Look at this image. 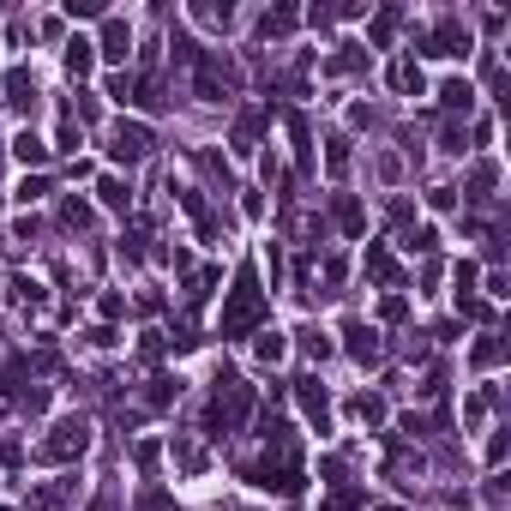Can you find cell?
<instances>
[{"instance_id":"cell-50","label":"cell","mask_w":511,"mask_h":511,"mask_svg":"<svg viewBox=\"0 0 511 511\" xmlns=\"http://www.w3.org/2000/svg\"><path fill=\"white\" fill-rule=\"evenodd\" d=\"M25 409H30V415H43V409H48V391H43V385H30V391H25Z\"/></svg>"},{"instance_id":"cell-18","label":"cell","mask_w":511,"mask_h":511,"mask_svg":"<svg viewBox=\"0 0 511 511\" xmlns=\"http://www.w3.org/2000/svg\"><path fill=\"white\" fill-rule=\"evenodd\" d=\"M391 90H403V97H422V90H427L422 67H415V60H391Z\"/></svg>"},{"instance_id":"cell-35","label":"cell","mask_w":511,"mask_h":511,"mask_svg":"<svg viewBox=\"0 0 511 511\" xmlns=\"http://www.w3.org/2000/svg\"><path fill=\"white\" fill-rule=\"evenodd\" d=\"M325 169H331V175L349 169V139H331V145H325Z\"/></svg>"},{"instance_id":"cell-45","label":"cell","mask_w":511,"mask_h":511,"mask_svg":"<svg viewBox=\"0 0 511 511\" xmlns=\"http://www.w3.org/2000/svg\"><path fill=\"white\" fill-rule=\"evenodd\" d=\"M427 204H433V211H457V187H433Z\"/></svg>"},{"instance_id":"cell-12","label":"cell","mask_w":511,"mask_h":511,"mask_svg":"<svg viewBox=\"0 0 511 511\" xmlns=\"http://www.w3.org/2000/svg\"><path fill=\"white\" fill-rule=\"evenodd\" d=\"M253 355H259L265 367H277L283 355H289V337H283L277 325H259V331H253Z\"/></svg>"},{"instance_id":"cell-52","label":"cell","mask_w":511,"mask_h":511,"mask_svg":"<svg viewBox=\"0 0 511 511\" xmlns=\"http://www.w3.org/2000/svg\"><path fill=\"white\" fill-rule=\"evenodd\" d=\"M109 97L127 102V97H132V78H127V73H115V78H109Z\"/></svg>"},{"instance_id":"cell-8","label":"cell","mask_w":511,"mask_h":511,"mask_svg":"<svg viewBox=\"0 0 511 511\" xmlns=\"http://www.w3.org/2000/svg\"><path fill=\"white\" fill-rule=\"evenodd\" d=\"M343 349H349L361 367H380V355H385V349H380V331H373V325H361V319L343 325Z\"/></svg>"},{"instance_id":"cell-20","label":"cell","mask_w":511,"mask_h":511,"mask_svg":"<svg viewBox=\"0 0 511 511\" xmlns=\"http://www.w3.org/2000/svg\"><path fill=\"white\" fill-rule=\"evenodd\" d=\"M331 217H337V229H343V235H361V204H355L349 199V193H337V199H331Z\"/></svg>"},{"instance_id":"cell-48","label":"cell","mask_w":511,"mask_h":511,"mask_svg":"<svg viewBox=\"0 0 511 511\" xmlns=\"http://www.w3.org/2000/svg\"><path fill=\"white\" fill-rule=\"evenodd\" d=\"M157 457H162V445H157V439H145V445H139V469L151 475V469H157Z\"/></svg>"},{"instance_id":"cell-17","label":"cell","mask_w":511,"mask_h":511,"mask_svg":"<svg viewBox=\"0 0 511 511\" xmlns=\"http://www.w3.org/2000/svg\"><path fill=\"white\" fill-rule=\"evenodd\" d=\"M295 25H301V13H295V6H271V13L259 18V36L271 43V36H289Z\"/></svg>"},{"instance_id":"cell-25","label":"cell","mask_w":511,"mask_h":511,"mask_svg":"<svg viewBox=\"0 0 511 511\" xmlns=\"http://www.w3.org/2000/svg\"><path fill=\"white\" fill-rule=\"evenodd\" d=\"M397 18H403V13H397V6H385V13L373 18V25H367V43H373V48H385V43H391V30H397Z\"/></svg>"},{"instance_id":"cell-54","label":"cell","mask_w":511,"mask_h":511,"mask_svg":"<svg viewBox=\"0 0 511 511\" xmlns=\"http://www.w3.org/2000/svg\"><path fill=\"white\" fill-rule=\"evenodd\" d=\"M139 349H145V361H157V355H162V331H145V343H139Z\"/></svg>"},{"instance_id":"cell-29","label":"cell","mask_w":511,"mask_h":511,"mask_svg":"<svg viewBox=\"0 0 511 511\" xmlns=\"http://www.w3.org/2000/svg\"><path fill=\"white\" fill-rule=\"evenodd\" d=\"M325 511H361V487H331V494H325Z\"/></svg>"},{"instance_id":"cell-3","label":"cell","mask_w":511,"mask_h":511,"mask_svg":"<svg viewBox=\"0 0 511 511\" xmlns=\"http://www.w3.org/2000/svg\"><path fill=\"white\" fill-rule=\"evenodd\" d=\"M85 452H90V422L85 415H60V422L48 427V439L36 445L43 464H73V457H85Z\"/></svg>"},{"instance_id":"cell-23","label":"cell","mask_w":511,"mask_h":511,"mask_svg":"<svg viewBox=\"0 0 511 511\" xmlns=\"http://www.w3.org/2000/svg\"><path fill=\"white\" fill-rule=\"evenodd\" d=\"M265 132V109H247L241 115V127H235V151H253V139Z\"/></svg>"},{"instance_id":"cell-1","label":"cell","mask_w":511,"mask_h":511,"mask_svg":"<svg viewBox=\"0 0 511 511\" xmlns=\"http://www.w3.org/2000/svg\"><path fill=\"white\" fill-rule=\"evenodd\" d=\"M271 319V301H265V289H259V265H241L235 271V289H229V301H223V319H217V337H247V331H259V325Z\"/></svg>"},{"instance_id":"cell-9","label":"cell","mask_w":511,"mask_h":511,"mask_svg":"<svg viewBox=\"0 0 511 511\" xmlns=\"http://www.w3.org/2000/svg\"><path fill=\"white\" fill-rule=\"evenodd\" d=\"M0 97L13 102V109H25V115H30V109H36V78H30V67H13V73L0 78Z\"/></svg>"},{"instance_id":"cell-37","label":"cell","mask_w":511,"mask_h":511,"mask_svg":"<svg viewBox=\"0 0 511 511\" xmlns=\"http://www.w3.org/2000/svg\"><path fill=\"white\" fill-rule=\"evenodd\" d=\"M175 464L181 469H204V452L193 445V439H175Z\"/></svg>"},{"instance_id":"cell-24","label":"cell","mask_w":511,"mask_h":511,"mask_svg":"<svg viewBox=\"0 0 511 511\" xmlns=\"http://www.w3.org/2000/svg\"><path fill=\"white\" fill-rule=\"evenodd\" d=\"M181 397V380H169V373H157V380H151V391H145V403L151 409H169Z\"/></svg>"},{"instance_id":"cell-53","label":"cell","mask_w":511,"mask_h":511,"mask_svg":"<svg viewBox=\"0 0 511 511\" xmlns=\"http://www.w3.org/2000/svg\"><path fill=\"white\" fill-rule=\"evenodd\" d=\"M0 464H6V469H18V464H25V445H18V439H6V452H0Z\"/></svg>"},{"instance_id":"cell-36","label":"cell","mask_w":511,"mask_h":511,"mask_svg":"<svg viewBox=\"0 0 511 511\" xmlns=\"http://www.w3.org/2000/svg\"><path fill=\"white\" fill-rule=\"evenodd\" d=\"M380 319H385V325H403V319H409V301H403V295H385V301H380Z\"/></svg>"},{"instance_id":"cell-26","label":"cell","mask_w":511,"mask_h":511,"mask_svg":"<svg viewBox=\"0 0 511 511\" xmlns=\"http://www.w3.org/2000/svg\"><path fill=\"white\" fill-rule=\"evenodd\" d=\"M469 361H475V367H499V361H506V343H499V337L487 331L482 343H475V349H469Z\"/></svg>"},{"instance_id":"cell-4","label":"cell","mask_w":511,"mask_h":511,"mask_svg":"<svg viewBox=\"0 0 511 511\" xmlns=\"http://www.w3.org/2000/svg\"><path fill=\"white\" fill-rule=\"evenodd\" d=\"M151 145H157V139H151L145 120H120V127L109 132V157H115V162H145Z\"/></svg>"},{"instance_id":"cell-55","label":"cell","mask_w":511,"mask_h":511,"mask_svg":"<svg viewBox=\"0 0 511 511\" xmlns=\"http://www.w3.org/2000/svg\"><path fill=\"white\" fill-rule=\"evenodd\" d=\"M380 511H397V506H380Z\"/></svg>"},{"instance_id":"cell-5","label":"cell","mask_w":511,"mask_h":511,"mask_svg":"<svg viewBox=\"0 0 511 511\" xmlns=\"http://www.w3.org/2000/svg\"><path fill=\"white\" fill-rule=\"evenodd\" d=\"M229 85H235V73L223 67L217 55H204V48H199V55H193V90H199L204 102H223V97H229Z\"/></svg>"},{"instance_id":"cell-46","label":"cell","mask_w":511,"mask_h":511,"mask_svg":"<svg viewBox=\"0 0 511 511\" xmlns=\"http://www.w3.org/2000/svg\"><path fill=\"white\" fill-rule=\"evenodd\" d=\"M67 18H102L97 0H67Z\"/></svg>"},{"instance_id":"cell-11","label":"cell","mask_w":511,"mask_h":511,"mask_svg":"<svg viewBox=\"0 0 511 511\" xmlns=\"http://www.w3.org/2000/svg\"><path fill=\"white\" fill-rule=\"evenodd\" d=\"M367 277L380 283V289H397V283H403V271H397V259H391V253H385V241H373V247H367Z\"/></svg>"},{"instance_id":"cell-40","label":"cell","mask_w":511,"mask_h":511,"mask_svg":"<svg viewBox=\"0 0 511 511\" xmlns=\"http://www.w3.org/2000/svg\"><path fill=\"white\" fill-rule=\"evenodd\" d=\"M13 301H25V307H43V289L30 277H13Z\"/></svg>"},{"instance_id":"cell-22","label":"cell","mask_w":511,"mask_h":511,"mask_svg":"<svg viewBox=\"0 0 511 511\" xmlns=\"http://www.w3.org/2000/svg\"><path fill=\"white\" fill-rule=\"evenodd\" d=\"M97 199L109 204V211H127L132 193H127V181H120V175H102V181H97Z\"/></svg>"},{"instance_id":"cell-13","label":"cell","mask_w":511,"mask_h":511,"mask_svg":"<svg viewBox=\"0 0 511 511\" xmlns=\"http://www.w3.org/2000/svg\"><path fill=\"white\" fill-rule=\"evenodd\" d=\"M494 181H499V162H494V157H482L475 169H469V181H464V199H475V204H482L487 193H494Z\"/></svg>"},{"instance_id":"cell-15","label":"cell","mask_w":511,"mask_h":511,"mask_svg":"<svg viewBox=\"0 0 511 511\" xmlns=\"http://www.w3.org/2000/svg\"><path fill=\"white\" fill-rule=\"evenodd\" d=\"M439 102H445L452 115H469V109H475V85H469V78H445V85H439Z\"/></svg>"},{"instance_id":"cell-47","label":"cell","mask_w":511,"mask_h":511,"mask_svg":"<svg viewBox=\"0 0 511 511\" xmlns=\"http://www.w3.org/2000/svg\"><path fill=\"white\" fill-rule=\"evenodd\" d=\"M506 452H511V439H506V433H494V439H487V464H494V469L506 464Z\"/></svg>"},{"instance_id":"cell-41","label":"cell","mask_w":511,"mask_h":511,"mask_svg":"<svg viewBox=\"0 0 511 511\" xmlns=\"http://www.w3.org/2000/svg\"><path fill=\"white\" fill-rule=\"evenodd\" d=\"M60 151H78V115H73V109L60 115Z\"/></svg>"},{"instance_id":"cell-43","label":"cell","mask_w":511,"mask_h":511,"mask_svg":"<svg viewBox=\"0 0 511 511\" xmlns=\"http://www.w3.org/2000/svg\"><path fill=\"white\" fill-rule=\"evenodd\" d=\"M97 313H102V325H115L120 313H127V301H120V295H102V301H97Z\"/></svg>"},{"instance_id":"cell-39","label":"cell","mask_w":511,"mask_h":511,"mask_svg":"<svg viewBox=\"0 0 511 511\" xmlns=\"http://www.w3.org/2000/svg\"><path fill=\"white\" fill-rule=\"evenodd\" d=\"M457 313H464V319H494V307H487L482 295H464V301H457Z\"/></svg>"},{"instance_id":"cell-30","label":"cell","mask_w":511,"mask_h":511,"mask_svg":"<svg viewBox=\"0 0 511 511\" xmlns=\"http://www.w3.org/2000/svg\"><path fill=\"white\" fill-rule=\"evenodd\" d=\"M295 337H301V349L313 355V361H325V355H331V337H325V331H313V325H307V331H295Z\"/></svg>"},{"instance_id":"cell-42","label":"cell","mask_w":511,"mask_h":511,"mask_svg":"<svg viewBox=\"0 0 511 511\" xmlns=\"http://www.w3.org/2000/svg\"><path fill=\"white\" fill-rule=\"evenodd\" d=\"M120 259H145V229L120 235Z\"/></svg>"},{"instance_id":"cell-38","label":"cell","mask_w":511,"mask_h":511,"mask_svg":"<svg viewBox=\"0 0 511 511\" xmlns=\"http://www.w3.org/2000/svg\"><path fill=\"white\" fill-rule=\"evenodd\" d=\"M132 511H175V499L169 494H157V487H145V494H139V506Z\"/></svg>"},{"instance_id":"cell-14","label":"cell","mask_w":511,"mask_h":511,"mask_svg":"<svg viewBox=\"0 0 511 511\" xmlns=\"http://www.w3.org/2000/svg\"><path fill=\"white\" fill-rule=\"evenodd\" d=\"M289 139H295V169L307 175V169H313V127H307V115H301V109L289 115Z\"/></svg>"},{"instance_id":"cell-27","label":"cell","mask_w":511,"mask_h":511,"mask_svg":"<svg viewBox=\"0 0 511 511\" xmlns=\"http://www.w3.org/2000/svg\"><path fill=\"white\" fill-rule=\"evenodd\" d=\"M355 415H361L367 427H385V397L380 391H361V397H355Z\"/></svg>"},{"instance_id":"cell-7","label":"cell","mask_w":511,"mask_h":511,"mask_svg":"<svg viewBox=\"0 0 511 511\" xmlns=\"http://www.w3.org/2000/svg\"><path fill=\"white\" fill-rule=\"evenodd\" d=\"M295 397H301L307 422L319 427V433H331V397H325V385L313 380V373H301V380H295Z\"/></svg>"},{"instance_id":"cell-34","label":"cell","mask_w":511,"mask_h":511,"mask_svg":"<svg viewBox=\"0 0 511 511\" xmlns=\"http://www.w3.org/2000/svg\"><path fill=\"white\" fill-rule=\"evenodd\" d=\"M361 48H343V55H331V60H325V73H361Z\"/></svg>"},{"instance_id":"cell-2","label":"cell","mask_w":511,"mask_h":511,"mask_svg":"<svg viewBox=\"0 0 511 511\" xmlns=\"http://www.w3.org/2000/svg\"><path fill=\"white\" fill-rule=\"evenodd\" d=\"M247 415H253V385L223 367V373H217V397H211V409H204V427L223 439V433H241Z\"/></svg>"},{"instance_id":"cell-19","label":"cell","mask_w":511,"mask_h":511,"mask_svg":"<svg viewBox=\"0 0 511 511\" xmlns=\"http://www.w3.org/2000/svg\"><path fill=\"white\" fill-rule=\"evenodd\" d=\"M13 157L18 162H25V169H43V162H48V145H43V139H36V132H18V139H13Z\"/></svg>"},{"instance_id":"cell-28","label":"cell","mask_w":511,"mask_h":511,"mask_svg":"<svg viewBox=\"0 0 511 511\" xmlns=\"http://www.w3.org/2000/svg\"><path fill=\"white\" fill-rule=\"evenodd\" d=\"M60 223H67V229H90V204L85 199H60Z\"/></svg>"},{"instance_id":"cell-6","label":"cell","mask_w":511,"mask_h":511,"mask_svg":"<svg viewBox=\"0 0 511 511\" xmlns=\"http://www.w3.org/2000/svg\"><path fill=\"white\" fill-rule=\"evenodd\" d=\"M422 55H445V60H452V55H469V25L445 13V18H439V25L422 36Z\"/></svg>"},{"instance_id":"cell-10","label":"cell","mask_w":511,"mask_h":511,"mask_svg":"<svg viewBox=\"0 0 511 511\" xmlns=\"http://www.w3.org/2000/svg\"><path fill=\"white\" fill-rule=\"evenodd\" d=\"M127 48H132L127 18H102V43H97V55H102V60H127Z\"/></svg>"},{"instance_id":"cell-33","label":"cell","mask_w":511,"mask_h":511,"mask_svg":"<svg viewBox=\"0 0 511 511\" xmlns=\"http://www.w3.org/2000/svg\"><path fill=\"white\" fill-rule=\"evenodd\" d=\"M43 193H48V181H43V175H25V181L13 187V199H18V204H36Z\"/></svg>"},{"instance_id":"cell-44","label":"cell","mask_w":511,"mask_h":511,"mask_svg":"<svg viewBox=\"0 0 511 511\" xmlns=\"http://www.w3.org/2000/svg\"><path fill=\"white\" fill-rule=\"evenodd\" d=\"M452 277H457V301H464V295L475 289V265H469V259H457V271H452Z\"/></svg>"},{"instance_id":"cell-32","label":"cell","mask_w":511,"mask_h":511,"mask_svg":"<svg viewBox=\"0 0 511 511\" xmlns=\"http://www.w3.org/2000/svg\"><path fill=\"white\" fill-rule=\"evenodd\" d=\"M403 247H409V253H422V259H433V253H439V229H415Z\"/></svg>"},{"instance_id":"cell-31","label":"cell","mask_w":511,"mask_h":511,"mask_svg":"<svg viewBox=\"0 0 511 511\" xmlns=\"http://www.w3.org/2000/svg\"><path fill=\"white\" fill-rule=\"evenodd\" d=\"M193 18H199V25H211V30H229V25H235L229 6H193Z\"/></svg>"},{"instance_id":"cell-21","label":"cell","mask_w":511,"mask_h":511,"mask_svg":"<svg viewBox=\"0 0 511 511\" xmlns=\"http://www.w3.org/2000/svg\"><path fill=\"white\" fill-rule=\"evenodd\" d=\"M175 193H181V204H187V217H193V223H199V229H204V235H217V217H211V204H204V199H199V187H175Z\"/></svg>"},{"instance_id":"cell-16","label":"cell","mask_w":511,"mask_h":511,"mask_svg":"<svg viewBox=\"0 0 511 511\" xmlns=\"http://www.w3.org/2000/svg\"><path fill=\"white\" fill-rule=\"evenodd\" d=\"M90 67H97V43H90V36H73V43H67V73L90 78Z\"/></svg>"},{"instance_id":"cell-49","label":"cell","mask_w":511,"mask_h":511,"mask_svg":"<svg viewBox=\"0 0 511 511\" xmlns=\"http://www.w3.org/2000/svg\"><path fill=\"white\" fill-rule=\"evenodd\" d=\"M445 151H457V157L469 151V145H464V127H457V120H445Z\"/></svg>"},{"instance_id":"cell-51","label":"cell","mask_w":511,"mask_h":511,"mask_svg":"<svg viewBox=\"0 0 511 511\" xmlns=\"http://www.w3.org/2000/svg\"><path fill=\"white\" fill-rule=\"evenodd\" d=\"M241 211H247V217H259V211H265V193H253V187H241Z\"/></svg>"}]
</instances>
